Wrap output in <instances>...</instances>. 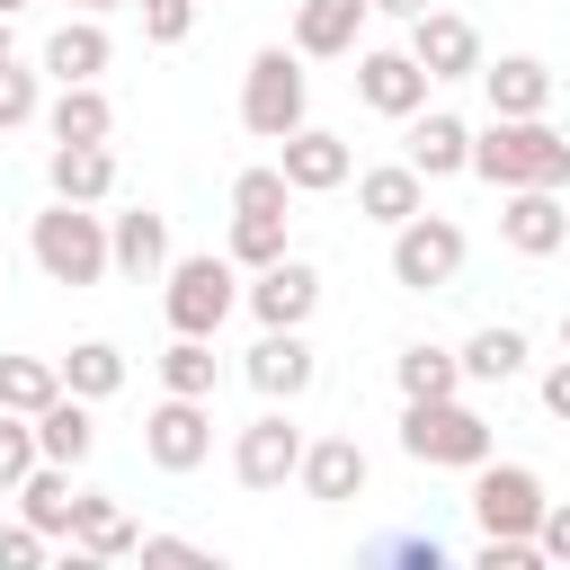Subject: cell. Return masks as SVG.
Segmentation results:
<instances>
[{"instance_id": "4316f807", "label": "cell", "mask_w": 570, "mask_h": 570, "mask_svg": "<svg viewBox=\"0 0 570 570\" xmlns=\"http://www.w3.org/2000/svg\"><path fill=\"white\" fill-rule=\"evenodd\" d=\"M454 356H463V383H517V374H525V330L490 321V330H472Z\"/></svg>"}, {"instance_id": "ac0fdd59", "label": "cell", "mask_w": 570, "mask_h": 570, "mask_svg": "<svg viewBox=\"0 0 570 570\" xmlns=\"http://www.w3.org/2000/svg\"><path fill=\"white\" fill-rule=\"evenodd\" d=\"M107 267H116V276H160V267H169V223H160L151 205L107 214Z\"/></svg>"}, {"instance_id": "f546056e", "label": "cell", "mask_w": 570, "mask_h": 570, "mask_svg": "<svg viewBox=\"0 0 570 570\" xmlns=\"http://www.w3.org/2000/svg\"><path fill=\"white\" fill-rule=\"evenodd\" d=\"M62 392H80V401H107V392H125V347H107V338H80V347L62 356Z\"/></svg>"}, {"instance_id": "5bb4252c", "label": "cell", "mask_w": 570, "mask_h": 570, "mask_svg": "<svg viewBox=\"0 0 570 570\" xmlns=\"http://www.w3.org/2000/svg\"><path fill=\"white\" fill-rule=\"evenodd\" d=\"M561 232H570L561 187H508V205H499V240H508L517 258H552Z\"/></svg>"}, {"instance_id": "e0dca14e", "label": "cell", "mask_w": 570, "mask_h": 570, "mask_svg": "<svg viewBox=\"0 0 570 570\" xmlns=\"http://www.w3.org/2000/svg\"><path fill=\"white\" fill-rule=\"evenodd\" d=\"M294 481H303L312 499H330V508H338V499H365V445H356V436H321V445L303 436Z\"/></svg>"}, {"instance_id": "8992f818", "label": "cell", "mask_w": 570, "mask_h": 570, "mask_svg": "<svg viewBox=\"0 0 570 570\" xmlns=\"http://www.w3.org/2000/svg\"><path fill=\"white\" fill-rule=\"evenodd\" d=\"M463 276V223H445V214H410V223H392V285H410V294H436V285H454Z\"/></svg>"}, {"instance_id": "83f0119b", "label": "cell", "mask_w": 570, "mask_h": 570, "mask_svg": "<svg viewBox=\"0 0 570 570\" xmlns=\"http://www.w3.org/2000/svg\"><path fill=\"white\" fill-rule=\"evenodd\" d=\"M392 374H401V401H445V392H463V356L436 347V338H410Z\"/></svg>"}, {"instance_id": "c3c4849f", "label": "cell", "mask_w": 570, "mask_h": 570, "mask_svg": "<svg viewBox=\"0 0 570 570\" xmlns=\"http://www.w3.org/2000/svg\"><path fill=\"white\" fill-rule=\"evenodd\" d=\"M0 285H9V258H0Z\"/></svg>"}, {"instance_id": "e575fe53", "label": "cell", "mask_w": 570, "mask_h": 570, "mask_svg": "<svg viewBox=\"0 0 570 570\" xmlns=\"http://www.w3.org/2000/svg\"><path fill=\"white\" fill-rule=\"evenodd\" d=\"M36 116H45L36 71H27V62H0V134H18V125H36Z\"/></svg>"}, {"instance_id": "3957f363", "label": "cell", "mask_w": 570, "mask_h": 570, "mask_svg": "<svg viewBox=\"0 0 570 570\" xmlns=\"http://www.w3.org/2000/svg\"><path fill=\"white\" fill-rule=\"evenodd\" d=\"M303 107H312L303 53H294V45H258L249 71H240V125H249L258 142H285V134L303 125Z\"/></svg>"}, {"instance_id": "8d00e7d4", "label": "cell", "mask_w": 570, "mask_h": 570, "mask_svg": "<svg viewBox=\"0 0 570 570\" xmlns=\"http://www.w3.org/2000/svg\"><path fill=\"white\" fill-rule=\"evenodd\" d=\"M187 27H196V0H142V36L151 45H187Z\"/></svg>"}, {"instance_id": "7402d4cb", "label": "cell", "mask_w": 570, "mask_h": 570, "mask_svg": "<svg viewBox=\"0 0 570 570\" xmlns=\"http://www.w3.org/2000/svg\"><path fill=\"white\" fill-rule=\"evenodd\" d=\"M45 134H53V142H107V134H116L107 89H98V80H62L53 107H45Z\"/></svg>"}, {"instance_id": "277c9868", "label": "cell", "mask_w": 570, "mask_h": 570, "mask_svg": "<svg viewBox=\"0 0 570 570\" xmlns=\"http://www.w3.org/2000/svg\"><path fill=\"white\" fill-rule=\"evenodd\" d=\"M27 249H36V267H45L53 285H98V276H107V214L53 196V205L36 214V232H27Z\"/></svg>"}, {"instance_id": "f35d334b", "label": "cell", "mask_w": 570, "mask_h": 570, "mask_svg": "<svg viewBox=\"0 0 570 570\" xmlns=\"http://www.w3.org/2000/svg\"><path fill=\"white\" fill-rule=\"evenodd\" d=\"M45 543H53V534H45V525H27V517H18V525H0V570H36V561H45Z\"/></svg>"}, {"instance_id": "4fadbf2b", "label": "cell", "mask_w": 570, "mask_h": 570, "mask_svg": "<svg viewBox=\"0 0 570 570\" xmlns=\"http://www.w3.org/2000/svg\"><path fill=\"white\" fill-rule=\"evenodd\" d=\"M249 312H258V330H303V321L321 312V267L285 249L276 267H258V285H249Z\"/></svg>"}, {"instance_id": "ffe728a7", "label": "cell", "mask_w": 570, "mask_h": 570, "mask_svg": "<svg viewBox=\"0 0 570 570\" xmlns=\"http://www.w3.org/2000/svg\"><path fill=\"white\" fill-rule=\"evenodd\" d=\"M419 178H454V169H472V125L463 116H410V151H401Z\"/></svg>"}, {"instance_id": "ee69618b", "label": "cell", "mask_w": 570, "mask_h": 570, "mask_svg": "<svg viewBox=\"0 0 570 570\" xmlns=\"http://www.w3.org/2000/svg\"><path fill=\"white\" fill-rule=\"evenodd\" d=\"M71 9H80V18H98V9H125V0H71Z\"/></svg>"}, {"instance_id": "b9f144b4", "label": "cell", "mask_w": 570, "mask_h": 570, "mask_svg": "<svg viewBox=\"0 0 570 570\" xmlns=\"http://www.w3.org/2000/svg\"><path fill=\"white\" fill-rule=\"evenodd\" d=\"M134 552H142V561H205V552H196V543H187V534H142V543H134Z\"/></svg>"}, {"instance_id": "f1b7e54d", "label": "cell", "mask_w": 570, "mask_h": 570, "mask_svg": "<svg viewBox=\"0 0 570 570\" xmlns=\"http://www.w3.org/2000/svg\"><path fill=\"white\" fill-rule=\"evenodd\" d=\"M9 499H18V517H27V525L71 534V499H80V490H71V463H36V472H27Z\"/></svg>"}, {"instance_id": "7a4b0ae2", "label": "cell", "mask_w": 570, "mask_h": 570, "mask_svg": "<svg viewBox=\"0 0 570 570\" xmlns=\"http://www.w3.org/2000/svg\"><path fill=\"white\" fill-rule=\"evenodd\" d=\"M401 454L410 463H436V472H472V463H490V419L472 410V401H410L401 410Z\"/></svg>"}, {"instance_id": "d6a6232c", "label": "cell", "mask_w": 570, "mask_h": 570, "mask_svg": "<svg viewBox=\"0 0 570 570\" xmlns=\"http://www.w3.org/2000/svg\"><path fill=\"white\" fill-rule=\"evenodd\" d=\"M223 258L249 267V276L276 267V258H285V214H232V249H223Z\"/></svg>"}, {"instance_id": "f6af8a7d", "label": "cell", "mask_w": 570, "mask_h": 570, "mask_svg": "<svg viewBox=\"0 0 570 570\" xmlns=\"http://www.w3.org/2000/svg\"><path fill=\"white\" fill-rule=\"evenodd\" d=\"M0 62H9V18H0Z\"/></svg>"}, {"instance_id": "8fae6325", "label": "cell", "mask_w": 570, "mask_h": 570, "mask_svg": "<svg viewBox=\"0 0 570 570\" xmlns=\"http://www.w3.org/2000/svg\"><path fill=\"white\" fill-rule=\"evenodd\" d=\"M428 89H436V80L410 62V45H374V53H356V98H365L374 116H419Z\"/></svg>"}, {"instance_id": "9c48e42d", "label": "cell", "mask_w": 570, "mask_h": 570, "mask_svg": "<svg viewBox=\"0 0 570 570\" xmlns=\"http://www.w3.org/2000/svg\"><path fill=\"white\" fill-rule=\"evenodd\" d=\"M410 62H419L428 80H472V71H481V27H472L463 9H419V18H410Z\"/></svg>"}, {"instance_id": "4dcf8cb0", "label": "cell", "mask_w": 570, "mask_h": 570, "mask_svg": "<svg viewBox=\"0 0 570 570\" xmlns=\"http://www.w3.org/2000/svg\"><path fill=\"white\" fill-rule=\"evenodd\" d=\"M160 383H169V392H187V401H214V338L169 330V347H160Z\"/></svg>"}, {"instance_id": "ab89813d", "label": "cell", "mask_w": 570, "mask_h": 570, "mask_svg": "<svg viewBox=\"0 0 570 570\" xmlns=\"http://www.w3.org/2000/svg\"><path fill=\"white\" fill-rule=\"evenodd\" d=\"M534 552H543V561H570V499H543V517H534Z\"/></svg>"}, {"instance_id": "6da1fadb", "label": "cell", "mask_w": 570, "mask_h": 570, "mask_svg": "<svg viewBox=\"0 0 570 570\" xmlns=\"http://www.w3.org/2000/svg\"><path fill=\"white\" fill-rule=\"evenodd\" d=\"M472 169L508 196V187H561L570 178V134H552L543 116H490V134H472Z\"/></svg>"}, {"instance_id": "ba28073f", "label": "cell", "mask_w": 570, "mask_h": 570, "mask_svg": "<svg viewBox=\"0 0 570 570\" xmlns=\"http://www.w3.org/2000/svg\"><path fill=\"white\" fill-rule=\"evenodd\" d=\"M472 517H481V534H534L543 481L525 463H472Z\"/></svg>"}, {"instance_id": "836d02e7", "label": "cell", "mask_w": 570, "mask_h": 570, "mask_svg": "<svg viewBox=\"0 0 570 570\" xmlns=\"http://www.w3.org/2000/svg\"><path fill=\"white\" fill-rule=\"evenodd\" d=\"M285 196H294V187H285V169H276V160H258V169H240V178H232V214H285Z\"/></svg>"}, {"instance_id": "7bdbcfd3", "label": "cell", "mask_w": 570, "mask_h": 570, "mask_svg": "<svg viewBox=\"0 0 570 570\" xmlns=\"http://www.w3.org/2000/svg\"><path fill=\"white\" fill-rule=\"evenodd\" d=\"M365 9H383V18H401V27H410V18H419V9H436V0H365Z\"/></svg>"}, {"instance_id": "603a6c76", "label": "cell", "mask_w": 570, "mask_h": 570, "mask_svg": "<svg viewBox=\"0 0 570 570\" xmlns=\"http://www.w3.org/2000/svg\"><path fill=\"white\" fill-rule=\"evenodd\" d=\"M45 178H53V196L98 205V196H116V151H107V142H53Z\"/></svg>"}, {"instance_id": "d6986e66", "label": "cell", "mask_w": 570, "mask_h": 570, "mask_svg": "<svg viewBox=\"0 0 570 570\" xmlns=\"http://www.w3.org/2000/svg\"><path fill=\"white\" fill-rule=\"evenodd\" d=\"M356 27H365V0H294V53L312 62L356 53Z\"/></svg>"}, {"instance_id": "9a60e30c", "label": "cell", "mask_w": 570, "mask_h": 570, "mask_svg": "<svg viewBox=\"0 0 570 570\" xmlns=\"http://www.w3.org/2000/svg\"><path fill=\"white\" fill-rule=\"evenodd\" d=\"M240 374H249L267 401H303V392H312V374H321V356L303 347V330H258V347L240 356Z\"/></svg>"}, {"instance_id": "484cf974", "label": "cell", "mask_w": 570, "mask_h": 570, "mask_svg": "<svg viewBox=\"0 0 570 570\" xmlns=\"http://www.w3.org/2000/svg\"><path fill=\"white\" fill-rule=\"evenodd\" d=\"M107 53H116V45H107L98 18H62V27L45 36V71H53V80H98Z\"/></svg>"}, {"instance_id": "30bf717a", "label": "cell", "mask_w": 570, "mask_h": 570, "mask_svg": "<svg viewBox=\"0 0 570 570\" xmlns=\"http://www.w3.org/2000/svg\"><path fill=\"white\" fill-rule=\"evenodd\" d=\"M294 463H303V428H294L285 410H258V419L240 428V445H232L240 490H285V481H294Z\"/></svg>"}, {"instance_id": "cb8c5ba5", "label": "cell", "mask_w": 570, "mask_h": 570, "mask_svg": "<svg viewBox=\"0 0 570 570\" xmlns=\"http://www.w3.org/2000/svg\"><path fill=\"white\" fill-rule=\"evenodd\" d=\"M89 445H98V428H89V401H80V392H53V401L36 410V454L80 472V463H89Z\"/></svg>"}, {"instance_id": "74e56055", "label": "cell", "mask_w": 570, "mask_h": 570, "mask_svg": "<svg viewBox=\"0 0 570 570\" xmlns=\"http://www.w3.org/2000/svg\"><path fill=\"white\" fill-rule=\"evenodd\" d=\"M374 561H401V570H445V543H436V534H392V543H374Z\"/></svg>"}, {"instance_id": "5b68a950", "label": "cell", "mask_w": 570, "mask_h": 570, "mask_svg": "<svg viewBox=\"0 0 570 570\" xmlns=\"http://www.w3.org/2000/svg\"><path fill=\"white\" fill-rule=\"evenodd\" d=\"M169 285H160V312H169V330H187V338H214L223 321H232V303H240V267L232 258H169L160 267Z\"/></svg>"}, {"instance_id": "1f68e13d", "label": "cell", "mask_w": 570, "mask_h": 570, "mask_svg": "<svg viewBox=\"0 0 570 570\" xmlns=\"http://www.w3.org/2000/svg\"><path fill=\"white\" fill-rule=\"evenodd\" d=\"M53 392H62V365H45V356H0V410L36 419Z\"/></svg>"}, {"instance_id": "2e32d148", "label": "cell", "mask_w": 570, "mask_h": 570, "mask_svg": "<svg viewBox=\"0 0 570 570\" xmlns=\"http://www.w3.org/2000/svg\"><path fill=\"white\" fill-rule=\"evenodd\" d=\"M472 80L490 89V116H543L552 107V62H534V53H499Z\"/></svg>"}, {"instance_id": "44dd1931", "label": "cell", "mask_w": 570, "mask_h": 570, "mask_svg": "<svg viewBox=\"0 0 570 570\" xmlns=\"http://www.w3.org/2000/svg\"><path fill=\"white\" fill-rule=\"evenodd\" d=\"M419 205H428V178H419L410 160H383V169H356V214H365V223H383V232H392V223H410Z\"/></svg>"}, {"instance_id": "681fc988", "label": "cell", "mask_w": 570, "mask_h": 570, "mask_svg": "<svg viewBox=\"0 0 570 570\" xmlns=\"http://www.w3.org/2000/svg\"><path fill=\"white\" fill-rule=\"evenodd\" d=\"M561 249H570V232H561Z\"/></svg>"}, {"instance_id": "d4e9b609", "label": "cell", "mask_w": 570, "mask_h": 570, "mask_svg": "<svg viewBox=\"0 0 570 570\" xmlns=\"http://www.w3.org/2000/svg\"><path fill=\"white\" fill-rule=\"evenodd\" d=\"M134 543H142V534L125 525V508H116L107 490H80V499H71V552H80V561H116V552H134Z\"/></svg>"}, {"instance_id": "60d3db41", "label": "cell", "mask_w": 570, "mask_h": 570, "mask_svg": "<svg viewBox=\"0 0 570 570\" xmlns=\"http://www.w3.org/2000/svg\"><path fill=\"white\" fill-rule=\"evenodd\" d=\"M543 410L570 428V347H561V365H543Z\"/></svg>"}, {"instance_id": "7c38bea8", "label": "cell", "mask_w": 570, "mask_h": 570, "mask_svg": "<svg viewBox=\"0 0 570 570\" xmlns=\"http://www.w3.org/2000/svg\"><path fill=\"white\" fill-rule=\"evenodd\" d=\"M276 169H285L294 196H330V187L356 178V151H347L338 134H321V125H294V134L276 142Z\"/></svg>"}, {"instance_id": "7dc6e473", "label": "cell", "mask_w": 570, "mask_h": 570, "mask_svg": "<svg viewBox=\"0 0 570 570\" xmlns=\"http://www.w3.org/2000/svg\"><path fill=\"white\" fill-rule=\"evenodd\" d=\"M561 347H570V312H561Z\"/></svg>"}, {"instance_id": "52a82bcc", "label": "cell", "mask_w": 570, "mask_h": 570, "mask_svg": "<svg viewBox=\"0 0 570 570\" xmlns=\"http://www.w3.org/2000/svg\"><path fill=\"white\" fill-rule=\"evenodd\" d=\"M142 454H151L160 472H196V463L214 454V401H187V392H169V401L142 419Z\"/></svg>"}, {"instance_id": "d590c367", "label": "cell", "mask_w": 570, "mask_h": 570, "mask_svg": "<svg viewBox=\"0 0 570 570\" xmlns=\"http://www.w3.org/2000/svg\"><path fill=\"white\" fill-rule=\"evenodd\" d=\"M36 463H45V454H36V419L0 410V490H18V481H27Z\"/></svg>"}, {"instance_id": "bcb514c9", "label": "cell", "mask_w": 570, "mask_h": 570, "mask_svg": "<svg viewBox=\"0 0 570 570\" xmlns=\"http://www.w3.org/2000/svg\"><path fill=\"white\" fill-rule=\"evenodd\" d=\"M18 9H27V0H0V18H18Z\"/></svg>"}]
</instances>
